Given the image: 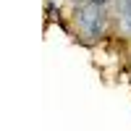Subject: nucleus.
<instances>
[{"label": "nucleus", "instance_id": "obj_1", "mask_svg": "<svg viewBox=\"0 0 131 131\" xmlns=\"http://www.w3.org/2000/svg\"><path fill=\"white\" fill-rule=\"evenodd\" d=\"M81 24L89 29L92 34L100 31V24H102V8H100V3H92V5L81 13Z\"/></svg>", "mask_w": 131, "mask_h": 131}]
</instances>
